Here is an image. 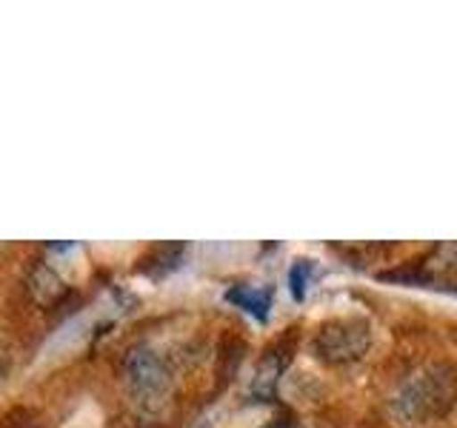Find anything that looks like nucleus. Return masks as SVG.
<instances>
[{
	"mask_svg": "<svg viewBox=\"0 0 457 428\" xmlns=\"http://www.w3.org/2000/svg\"><path fill=\"white\" fill-rule=\"evenodd\" d=\"M457 403V366L454 363H432L418 371L395 397L397 417L414 425L446 414Z\"/></svg>",
	"mask_w": 457,
	"mask_h": 428,
	"instance_id": "obj_1",
	"label": "nucleus"
},
{
	"mask_svg": "<svg viewBox=\"0 0 457 428\" xmlns=\"http://www.w3.org/2000/svg\"><path fill=\"white\" fill-rule=\"evenodd\" d=\"M371 346V325L361 317H343L323 323L312 337V351L326 366L357 363Z\"/></svg>",
	"mask_w": 457,
	"mask_h": 428,
	"instance_id": "obj_2",
	"label": "nucleus"
},
{
	"mask_svg": "<svg viewBox=\"0 0 457 428\" xmlns=\"http://www.w3.org/2000/svg\"><path fill=\"white\" fill-rule=\"evenodd\" d=\"M126 383L143 403H154L169 389V368L152 349H135L126 357Z\"/></svg>",
	"mask_w": 457,
	"mask_h": 428,
	"instance_id": "obj_3",
	"label": "nucleus"
},
{
	"mask_svg": "<svg viewBox=\"0 0 457 428\" xmlns=\"http://www.w3.org/2000/svg\"><path fill=\"white\" fill-rule=\"evenodd\" d=\"M289 360H292V334L278 340L275 346H269L261 360H257L254 377L249 385L254 399H266L269 403V399L278 397V385H280V377H283L286 366H289Z\"/></svg>",
	"mask_w": 457,
	"mask_h": 428,
	"instance_id": "obj_4",
	"label": "nucleus"
},
{
	"mask_svg": "<svg viewBox=\"0 0 457 428\" xmlns=\"http://www.w3.org/2000/svg\"><path fill=\"white\" fill-rule=\"evenodd\" d=\"M226 300L232 303L235 309H243L246 314H252L254 320L266 323L269 320V311H271V292L266 285H249V283H237V285H228Z\"/></svg>",
	"mask_w": 457,
	"mask_h": 428,
	"instance_id": "obj_5",
	"label": "nucleus"
},
{
	"mask_svg": "<svg viewBox=\"0 0 457 428\" xmlns=\"http://www.w3.org/2000/svg\"><path fill=\"white\" fill-rule=\"evenodd\" d=\"M243 354H246V342H243L240 337L226 334L220 340V346H218V380L220 383H228L237 374V368L243 363Z\"/></svg>",
	"mask_w": 457,
	"mask_h": 428,
	"instance_id": "obj_6",
	"label": "nucleus"
},
{
	"mask_svg": "<svg viewBox=\"0 0 457 428\" xmlns=\"http://www.w3.org/2000/svg\"><path fill=\"white\" fill-rule=\"evenodd\" d=\"M29 292L35 294L37 303H54V300L63 294V283L52 268L40 266L32 275V280H29Z\"/></svg>",
	"mask_w": 457,
	"mask_h": 428,
	"instance_id": "obj_7",
	"label": "nucleus"
},
{
	"mask_svg": "<svg viewBox=\"0 0 457 428\" xmlns=\"http://www.w3.org/2000/svg\"><path fill=\"white\" fill-rule=\"evenodd\" d=\"M420 268L428 275V280L440 277H454L457 275V243H446V246L435 249V254L428 257L426 263H420Z\"/></svg>",
	"mask_w": 457,
	"mask_h": 428,
	"instance_id": "obj_8",
	"label": "nucleus"
},
{
	"mask_svg": "<svg viewBox=\"0 0 457 428\" xmlns=\"http://www.w3.org/2000/svg\"><path fill=\"white\" fill-rule=\"evenodd\" d=\"M312 277H314V260H309V257H297L289 268V292L297 303L309 294Z\"/></svg>",
	"mask_w": 457,
	"mask_h": 428,
	"instance_id": "obj_9",
	"label": "nucleus"
},
{
	"mask_svg": "<svg viewBox=\"0 0 457 428\" xmlns=\"http://www.w3.org/2000/svg\"><path fill=\"white\" fill-rule=\"evenodd\" d=\"M63 428H100V414L95 406H83Z\"/></svg>",
	"mask_w": 457,
	"mask_h": 428,
	"instance_id": "obj_10",
	"label": "nucleus"
},
{
	"mask_svg": "<svg viewBox=\"0 0 457 428\" xmlns=\"http://www.w3.org/2000/svg\"><path fill=\"white\" fill-rule=\"evenodd\" d=\"M292 428H297V425H292Z\"/></svg>",
	"mask_w": 457,
	"mask_h": 428,
	"instance_id": "obj_11",
	"label": "nucleus"
}]
</instances>
